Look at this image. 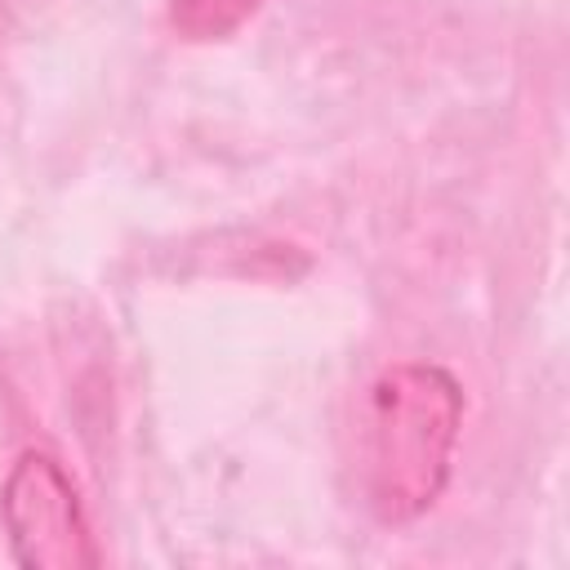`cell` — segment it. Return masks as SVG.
<instances>
[{
  "label": "cell",
  "mask_w": 570,
  "mask_h": 570,
  "mask_svg": "<svg viewBox=\"0 0 570 570\" xmlns=\"http://www.w3.org/2000/svg\"><path fill=\"white\" fill-rule=\"evenodd\" d=\"M263 0H169V27L178 40L191 45H214L236 36Z\"/></svg>",
  "instance_id": "3"
},
{
  "label": "cell",
  "mask_w": 570,
  "mask_h": 570,
  "mask_svg": "<svg viewBox=\"0 0 570 570\" xmlns=\"http://www.w3.org/2000/svg\"><path fill=\"white\" fill-rule=\"evenodd\" d=\"M0 530L22 570H85L98 566V543L76 481L49 450H22L0 485Z\"/></svg>",
  "instance_id": "2"
},
{
  "label": "cell",
  "mask_w": 570,
  "mask_h": 570,
  "mask_svg": "<svg viewBox=\"0 0 570 570\" xmlns=\"http://www.w3.org/2000/svg\"><path fill=\"white\" fill-rule=\"evenodd\" d=\"M463 387L436 361H396L374 374L356 405V490L379 525L419 521L445 490Z\"/></svg>",
  "instance_id": "1"
}]
</instances>
